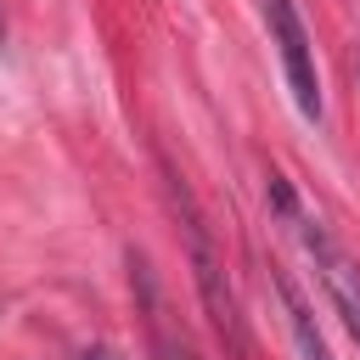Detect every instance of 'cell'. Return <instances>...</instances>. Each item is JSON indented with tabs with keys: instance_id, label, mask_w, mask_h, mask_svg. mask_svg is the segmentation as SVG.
<instances>
[{
	"instance_id": "5",
	"label": "cell",
	"mask_w": 360,
	"mask_h": 360,
	"mask_svg": "<svg viewBox=\"0 0 360 360\" xmlns=\"http://www.w3.org/2000/svg\"><path fill=\"white\" fill-rule=\"evenodd\" d=\"M79 360H124V354H112V349H84Z\"/></svg>"
},
{
	"instance_id": "2",
	"label": "cell",
	"mask_w": 360,
	"mask_h": 360,
	"mask_svg": "<svg viewBox=\"0 0 360 360\" xmlns=\"http://www.w3.org/2000/svg\"><path fill=\"white\" fill-rule=\"evenodd\" d=\"M298 219V236H304V253H309V264H315V276H321V287H326V298H332V309L343 315V326H349V338L360 343V259L321 225V219H304V214H292Z\"/></svg>"
},
{
	"instance_id": "4",
	"label": "cell",
	"mask_w": 360,
	"mask_h": 360,
	"mask_svg": "<svg viewBox=\"0 0 360 360\" xmlns=\"http://www.w3.org/2000/svg\"><path fill=\"white\" fill-rule=\"evenodd\" d=\"M276 287H281V304H287V326H292V343H298V354H304V360H332V349H326V338L315 332V315H309V304L298 298V287H292L287 276H281Z\"/></svg>"
},
{
	"instance_id": "3",
	"label": "cell",
	"mask_w": 360,
	"mask_h": 360,
	"mask_svg": "<svg viewBox=\"0 0 360 360\" xmlns=\"http://www.w3.org/2000/svg\"><path fill=\"white\" fill-rule=\"evenodd\" d=\"M191 264H197V287H202V298H208V309H214V326H219L231 343H242L236 298H231V287H219V264H214V248H208V236H202L197 219H191Z\"/></svg>"
},
{
	"instance_id": "1",
	"label": "cell",
	"mask_w": 360,
	"mask_h": 360,
	"mask_svg": "<svg viewBox=\"0 0 360 360\" xmlns=\"http://www.w3.org/2000/svg\"><path fill=\"white\" fill-rule=\"evenodd\" d=\"M264 11V28H270V45L281 56V73H287V90H292V107L315 124L321 118V73H315V45H309V28L298 17L292 0H259Z\"/></svg>"
}]
</instances>
